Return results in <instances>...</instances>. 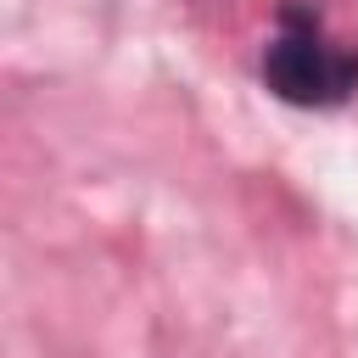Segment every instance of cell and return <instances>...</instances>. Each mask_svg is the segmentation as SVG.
Segmentation results:
<instances>
[{"label":"cell","instance_id":"1","mask_svg":"<svg viewBox=\"0 0 358 358\" xmlns=\"http://www.w3.org/2000/svg\"><path fill=\"white\" fill-rule=\"evenodd\" d=\"M263 78L291 106H336L358 90V56L330 45L302 6H285L280 34L263 50Z\"/></svg>","mask_w":358,"mask_h":358}]
</instances>
